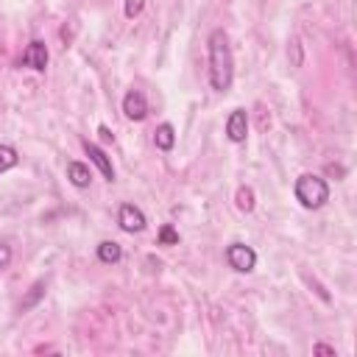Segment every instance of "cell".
Listing matches in <instances>:
<instances>
[{"instance_id":"1","label":"cell","mask_w":357,"mask_h":357,"mask_svg":"<svg viewBox=\"0 0 357 357\" xmlns=\"http://www.w3.org/2000/svg\"><path fill=\"white\" fill-rule=\"evenodd\" d=\"M206 56H209V84L215 92H226L234 81V59L229 47V36L223 28H215L206 39Z\"/></svg>"},{"instance_id":"2","label":"cell","mask_w":357,"mask_h":357,"mask_svg":"<svg viewBox=\"0 0 357 357\" xmlns=\"http://www.w3.org/2000/svg\"><path fill=\"white\" fill-rule=\"evenodd\" d=\"M293 192L304 209H321L329 201V184L315 173H301L293 184Z\"/></svg>"},{"instance_id":"3","label":"cell","mask_w":357,"mask_h":357,"mask_svg":"<svg viewBox=\"0 0 357 357\" xmlns=\"http://www.w3.org/2000/svg\"><path fill=\"white\" fill-rule=\"evenodd\" d=\"M226 262H229L231 271L248 273V271H254V265H257V254H254V248L245 245V243H231V245L226 248Z\"/></svg>"},{"instance_id":"4","label":"cell","mask_w":357,"mask_h":357,"mask_svg":"<svg viewBox=\"0 0 357 357\" xmlns=\"http://www.w3.org/2000/svg\"><path fill=\"white\" fill-rule=\"evenodd\" d=\"M117 223H120V229L128 231V234H137V231H142V229L148 226L145 212H142L139 206H134V204H123V206L117 209Z\"/></svg>"},{"instance_id":"5","label":"cell","mask_w":357,"mask_h":357,"mask_svg":"<svg viewBox=\"0 0 357 357\" xmlns=\"http://www.w3.org/2000/svg\"><path fill=\"white\" fill-rule=\"evenodd\" d=\"M20 64H22V67H31V70H36V73H45V67H47V47H45V42H42V39L28 42V47L22 50Z\"/></svg>"},{"instance_id":"6","label":"cell","mask_w":357,"mask_h":357,"mask_svg":"<svg viewBox=\"0 0 357 357\" xmlns=\"http://www.w3.org/2000/svg\"><path fill=\"white\" fill-rule=\"evenodd\" d=\"M123 114L128 120H134V123H139V120L148 117V100H145V95L139 89H128L126 92V98H123Z\"/></svg>"},{"instance_id":"7","label":"cell","mask_w":357,"mask_h":357,"mask_svg":"<svg viewBox=\"0 0 357 357\" xmlns=\"http://www.w3.org/2000/svg\"><path fill=\"white\" fill-rule=\"evenodd\" d=\"M226 137L231 142H245V137H248V112L245 109H231V114L226 117Z\"/></svg>"},{"instance_id":"8","label":"cell","mask_w":357,"mask_h":357,"mask_svg":"<svg viewBox=\"0 0 357 357\" xmlns=\"http://www.w3.org/2000/svg\"><path fill=\"white\" fill-rule=\"evenodd\" d=\"M84 151H86L89 162L100 170V176H103L106 181H114V167H112V159L106 156V151H103V148H98V145H95V142H89V139H84Z\"/></svg>"},{"instance_id":"9","label":"cell","mask_w":357,"mask_h":357,"mask_svg":"<svg viewBox=\"0 0 357 357\" xmlns=\"http://www.w3.org/2000/svg\"><path fill=\"white\" fill-rule=\"evenodd\" d=\"M67 178H70L73 187L84 190V187H89V181H92V170H89L84 162H67Z\"/></svg>"},{"instance_id":"10","label":"cell","mask_w":357,"mask_h":357,"mask_svg":"<svg viewBox=\"0 0 357 357\" xmlns=\"http://www.w3.org/2000/svg\"><path fill=\"white\" fill-rule=\"evenodd\" d=\"M98 259L106 262V265H117V262L123 259V248H120V243H114V240H103V243L98 245Z\"/></svg>"},{"instance_id":"11","label":"cell","mask_w":357,"mask_h":357,"mask_svg":"<svg viewBox=\"0 0 357 357\" xmlns=\"http://www.w3.org/2000/svg\"><path fill=\"white\" fill-rule=\"evenodd\" d=\"M153 145H156L159 151H170V148L176 145V131H173L170 123L156 126V131H153Z\"/></svg>"},{"instance_id":"12","label":"cell","mask_w":357,"mask_h":357,"mask_svg":"<svg viewBox=\"0 0 357 357\" xmlns=\"http://www.w3.org/2000/svg\"><path fill=\"white\" fill-rule=\"evenodd\" d=\"M45 287H47V282H45V279L33 282V284H31V290H28V296L20 301V310H22V312H25V310H31V307H33V304H36V301L45 296Z\"/></svg>"},{"instance_id":"13","label":"cell","mask_w":357,"mask_h":357,"mask_svg":"<svg viewBox=\"0 0 357 357\" xmlns=\"http://www.w3.org/2000/svg\"><path fill=\"white\" fill-rule=\"evenodd\" d=\"M17 162H20V156H17V151H14L11 145H6V142H0V176H3L6 170H11V167H17Z\"/></svg>"},{"instance_id":"14","label":"cell","mask_w":357,"mask_h":357,"mask_svg":"<svg viewBox=\"0 0 357 357\" xmlns=\"http://www.w3.org/2000/svg\"><path fill=\"white\" fill-rule=\"evenodd\" d=\"M234 204L240 212H251L254 209V190L251 187H240L237 195H234Z\"/></svg>"},{"instance_id":"15","label":"cell","mask_w":357,"mask_h":357,"mask_svg":"<svg viewBox=\"0 0 357 357\" xmlns=\"http://www.w3.org/2000/svg\"><path fill=\"white\" fill-rule=\"evenodd\" d=\"M159 245H178V231L170 226V223H165L162 229H159Z\"/></svg>"},{"instance_id":"16","label":"cell","mask_w":357,"mask_h":357,"mask_svg":"<svg viewBox=\"0 0 357 357\" xmlns=\"http://www.w3.org/2000/svg\"><path fill=\"white\" fill-rule=\"evenodd\" d=\"M142 0H126V6H123V11H126V17H137L139 11H142Z\"/></svg>"},{"instance_id":"17","label":"cell","mask_w":357,"mask_h":357,"mask_svg":"<svg viewBox=\"0 0 357 357\" xmlns=\"http://www.w3.org/2000/svg\"><path fill=\"white\" fill-rule=\"evenodd\" d=\"M8 262H11V245L8 243H0V271L8 268Z\"/></svg>"},{"instance_id":"18","label":"cell","mask_w":357,"mask_h":357,"mask_svg":"<svg viewBox=\"0 0 357 357\" xmlns=\"http://www.w3.org/2000/svg\"><path fill=\"white\" fill-rule=\"evenodd\" d=\"M312 354H332V357H335L337 351H335V346H326V343H315V346H312Z\"/></svg>"},{"instance_id":"19","label":"cell","mask_w":357,"mask_h":357,"mask_svg":"<svg viewBox=\"0 0 357 357\" xmlns=\"http://www.w3.org/2000/svg\"><path fill=\"white\" fill-rule=\"evenodd\" d=\"M98 134H100V139H103V142H112V139H114V134L109 131V126H100V128H98Z\"/></svg>"}]
</instances>
